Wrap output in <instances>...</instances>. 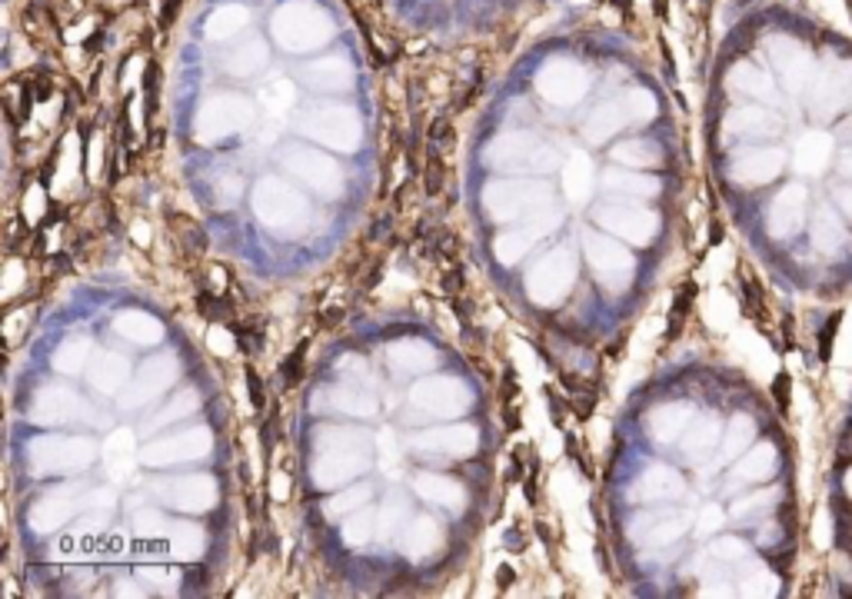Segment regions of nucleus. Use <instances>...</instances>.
Here are the masks:
<instances>
[{
  "label": "nucleus",
  "instance_id": "obj_1",
  "mask_svg": "<svg viewBox=\"0 0 852 599\" xmlns=\"http://www.w3.org/2000/svg\"><path fill=\"white\" fill-rule=\"evenodd\" d=\"M846 230H842V223H839V214L836 210H819L816 214V223H812V243L819 250H826V253H836L839 250V243L846 237H842Z\"/></svg>",
  "mask_w": 852,
  "mask_h": 599
},
{
  "label": "nucleus",
  "instance_id": "obj_2",
  "mask_svg": "<svg viewBox=\"0 0 852 599\" xmlns=\"http://www.w3.org/2000/svg\"><path fill=\"white\" fill-rule=\"evenodd\" d=\"M693 297H696V290H693V283H686V287L679 290L676 300H673V307H669V327H666V340H676L679 330H683V323H686L689 317V303H693Z\"/></svg>",
  "mask_w": 852,
  "mask_h": 599
},
{
  "label": "nucleus",
  "instance_id": "obj_3",
  "mask_svg": "<svg viewBox=\"0 0 852 599\" xmlns=\"http://www.w3.org/2000/svg\"><path fill=\"white\" fill-rule=\"evenodd\" d=\"M423 184H426V194H440L443 184H446V164L440 160V150H433V147H430V157H426Z\"/></svg>",
  "mask_w": 852,
  "mask_h": 599
},
{
  "label": "nucleus",
  "instance_id": "obj_4",
  "mask_svg": "<svg viewBox=\"0 0 852 599\" xmlns=\"http://www.w3.org/2000/svg\"><path fill=\"white\" fill-rule=\"evenodd\" d=\"M196 307H200V313H204L206 320H226V317L234 313L230 300L214 297V293H200V297H196Z\"/></svg>",
  "mask_w": 852,
  "mask_h": 599
},
{
  "label": "nucleus",
  "instance_id": "obj_5",
  "mask_svg": "<svg viewBox=\"0 0 852 599\" xmlns=\"http://www.w3.org/2000/svg\"><path fill=\"white\" fill-rule=\"evenodd\" d=\"M303 357H307V340L300 343L297 353H290L287 360H283V366H280V376H283V383H287V386L300 383V376H303Z\"/></svg>",
  "mask_w": 852,
  "mask_h": 599
},
{
  "label": "nucleus",
  "instance_id": "obj_6",
  "mask_svg": "<svg viewBox=\"0 0 852 599\" xmlns=\"http://www.w3.org/2000/svg\"><path fill=\"white\" fill-rule=\"evenodd\" d=\"M157 77H160V67H157V61L147 63V73H144V97H147V120L154 124L157 117Z\"/></svg>",
  "mask_w": 852,
  "mask_h": 599
},
{
  "label": "nucleus",
  "instance_id": "obj_7",
  "mask_svg": "<svg viewBox=\"0 0 852 599\" xmlns=\"http://www.w3.org/2000/svg\"><path fill=\"white\" fill-rule=\"evenodd\" d=\"M426 140H430L433 150H440V147H450L453 144V127L446 117H436L430 127H426Z\"/></svg>",
  "mask_w": 852,
  "mask_h": 599
},
{
  "label": "nucleus",
  "instance_id": "obj_8",
  "mask_svg": "<svg viewBox=\"0 0 852 599\" xmlns=\"http://www.w3.org/2000/svg\"><path fill=\"white\" fill-rule=\"evenodd\" d=\"M842 327V313H832L829 320H826V327L819 330V357L822 360H829L832 353V340H836V330Z\"/></svg>",
  "mask_w": 852,
  "mask_h": 599
},
{
  "label": "nucleus",
  "instance_id": "obj_9",
  "mask_svg": "<svg viewBox=\"0 0 852 599\" xmlns=\"http://www.w3.org/2000/svg\"><path fill=\"white\" fill-rule=\"evenodd\" d=\"M790 390H792V380L786 376V373H780V376L772 380V396H776V404H780L782 414L790 410Z\"/></svg>",
  "mask_w": 852,
  "mask_h": 599
},
{
  "label": "nucleus",
  "instance_id": "obj_10",
  "mask_svg": "<svg viewBox=\"0 0 852 599\" xmlns=\"http://www.w3.org/2000/svg\"><path fill=\"white\" fill-rule=\"evenodd\" d=\"M247 386H250V400H254V410H263L267 406V390L260 383L257 370H247Z\"/></svg>",
  "mask_w": 852,
  "mask_h": 599
},
{
  "label": "nucleus",
  "instance_id": "obj_11",
  "mask_svg": "<svg viewBox=\"0 0 852 599\" xmlns=\"http://www.w3.org/2000/svg\"><path fill=\"white\" fill-rule=\"evenodd\" d=\"M443 290H446L450 297H460V293H463V270L460 267L450 270V273L443 277Z\"/></svg>",
  "mask_w": 852,
  "mask_h": 599
},
{
  "label": "nucleus",
  "instance_id": "obj_12",
  "mask_svg": "<svg viewBox=\"0 0 852 599\" xmlns=\"http://www.w3.org/2000/svg\"><path fill=\"white\" fill-rule=\"evenodd\" d=\"M546 400H550V416H553V423L563 426L566 423V400H556L553 390L546 393Z\"/></svg>",
  "mask_w": 852,
  "mask_h": 599
},
{
  "label": "nucleus",
  "instance_id": "obj_13",
  "mask_svg": "<svg viewBox=\"0 0 852 599\" xmlns=\"http://www.w3.org/2000/svg\"><path fill=\"white\" fill-rule=\"evenodd\" d=\"M390 227H393V220H390V217H380V220H377V223L370 227V237H373V240H387Z\"/></svg>",
  "mask_w": 852,
  "mask_h": 599
},
{
  "label": "nucleus",
  "instance_id": "obj_14",
  "mask_svg": "<svg viewBox=\"0 0 852 599\" xmlns=\"http://www.w3.org/2000/svg\"><path fill=\"white\" fill-rule=\"evenodd\" d=\"M187 583H190V586H196V589L204 586V583H206V566H190V569H187Z\"/></svg>",
  "mask_w": 852,
  "mask_h": 599
},
{
  "label": "nucleus",
  "instance_id": "obj_15",
  "mask_svg": "<svg viewBox=\"0 0 852 599\" xmlns=\"http://www.w3.org/2000/svg\"><path fill=\"white\" fill-rule=\"evenodd\" d=\"M513 579H516V573H513L510 566H500V569H496V586H500V589L513 586Z\"/></svg>",
  "mask_w": 852,
  "mask_h": 599
},
{
  "label": "nucleus",
  "instance_id": "obj_16",
  "mask_svg": "<svg viewBox=\"0 0 852 599\" xmlns=\"http://www.w3.org/2000/svg\"><path fill=\"white\" fill-rule=\"evenodd\" d=\"M340 320H343V310H340V307H330V310L320 317V327H337Z\"/></svg>",
  "mask_w": 852,
  "mask_h": 599
},
{
  "label": "nucleus",
  "instance_id": "obj_17",
  "mask_svg": "<svg viewBox=\"0 0 852 599\" xmlns=\"http://www.w3.org/2000/svg\"><path fill=\"white\" fill-rule=\"evenodd\" d=\"M523 490H526V503H536V499H540V490H536V473H533V476H526V480H523Z\"/></svg>",
  "mask_w": 852,
  "mask_h": 599
},
{
  "label": "nucleus",
  "instance_id": "obj_18",
  "mask_svg": "<svg viewBox=\"0 0 852 599\" xmlns=\"http://www.w3.org/2000/svg\"><path fill=\"white\" fill-rule=\"evenodd\" d=\"M836 200H839V207L852 217V186H842L839 194H836Z\"/></svg>",
  "mask_w": 852,
  "mask_h": 599
},
{
  "label": "nucleus",
  "instance_id": "obj_19",
  "mask_svg": "<svg viewBox=\"0 0 852 599\" xmlns=\"http://www.w3.org/2000/svg\"><path fill=\"white\" fill-rule=\"evenodd\" d=\"M839 170H842V174H846V176H849V180H852V150H849V154H846V157H842V160H839Z\"/></svg>",
  "mask_w": 852,
  "mask_h": 599
},
{
  "label": "nucleus",
  "instance_id": "obj_20",
  "mask_svg": "<svg viewBox=\"0 0 852 599\" xmlns=\"http://www.w3.org/2000/svg\"><path fill=\"white\" fill-rule=\"evenodd\" d=\"M839 134L846 137V140H852V117H849V120H846V124H842V130H839Z\"/></svg>",
  "mask_w": 852,
  "mask_h": 599
},
{
  "label": "nucleus",
  "instance_id": "obj_21",
  "mask_svg": "<svg viewBox=\"0 0 852 599\" xmlns=\"http://www.w3.org/2000/svg\"><path fill=\"white\" fill-rule=\"evenodd\" d=\"M709 240H713V243H719V240H723V227H719V223H713V237H709Z\"/></svg>",
  "mask_w": 852,
  "mask_h": 599
},
{
  "label": "nucleus",
  "instance_id": "obj_22",
  "mask_svg": "<svg viewBox=\"0 0 852 599\" xmlns=\"http://www.w3.org/2000/svg\"><path fill=\"white\" fill-rule=\"evenodd\" d=\"M846 493L852 496V470H849V473H846Z\"/></svg>",
  "mask_w": 852,
  "mask_h": 599
}]
</instances>
